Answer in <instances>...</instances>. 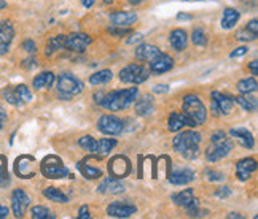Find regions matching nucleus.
Listing matches in <instances>:
<instances>
[{
    "instance_id": "nucleus-28",
    "label": "nucleus",
    "mask_w": 258,
    "mask_h": 219,
    "mask_svg": "<svg viewBox=\"0 0 258 219\" xmlns=\"http://www.w3.org/2000/svg\"><path fill=\"white\" fill-rule=\"evenodd\" d=\"M53 83H54V75L51 72H42L34 78L32 86L35 89H45V87H51Z\"/></svg>"
},
{
    "instance_id": "nucleus-43",
    "label": "nucleus",
    "mask_w": 258,
    "mask_h": 219,
    "mask_svg": "<svg viewBox=\"0 0 258 219\" xmlns=\"http://www.w3.org/2000/svg\"><path fill=\"white\" fill-rule=\"evenodd\" d=\"M107 31L110 32V34H113V35H116V37H121V35L129 34V29L127 27H120V26H112V27H108Z\"/></svg>"
},
{
    "instance_id": "nucleus-11",
    "label": "nucleus",
    "mask_w": 258,
    "mask_h": 219,
    "mask_svg": "<svg viewBox=\"0 0 258 219\" xmlns=\"http://www.w3.org/2000/svg\"><path fill=\"white\" fill-rule=\"evenodd\" d=\"M93 38L89 37L88 34H71V35H66V49H69V51H77V53H82L85 51V49L91 45Z\"/></svg>"
},
{
    "instance_id": "nucleus-3",
    "label": "nucleus",
    "mask_w": 258,
    "mask_h": 219,
    "mask_svg": "<svg viewBox=\"0 0 258 219\" xmlns=\"http://www.w3.org/2000/svg\"><path fill=\"white\" fill-rule=\"evenodd\" d=\"M183 113L191 119L195 127L206 123V118H207L206 106L201 98L195 94L183 97Z\"/></svg>"
},
{
    "instance_id": "nucleus-45",
    "label": "nucleus",
    "mask_w": 258,
    "mask_h": 219,
    "mask_svg": "<svg viewBox=\"0 0 258 219\" xmlns=\"http://www.w3.org/2000/svg\"><path fill=\"white\" fill-rule=\"evenodd\" d=\"M207 180H209V181H223L225 180V175L220 173V172L212 170V172H207Z\"/></svg>"
},
{
    "instance_id": "nucleus-39",
    "label": "nucleus",
    "mask_w": 258,
    "mask_h": 219,
    "mask_svg": "<svg viewBox=\"0 0 258 219\" xmlns=\"http://www.w3.org/2000/svg\"><path fill=\"white\" fill-rule=\"evenodd\" d=\"M191 40H193V43L196 46L204 48L207 45V35H206V32L203 31V29H195L193 34H191Z\"/></svg>"
},
{
    "instance_id": "nucleus-27",
    "label": "nucleus",
    "mask_w": 258,
    "mask_h": 219,
    "mask_svg": "<svg viewBox=\"0 0 258 219\" xmlns=\"http://www.w3.org/2000/svg\"><path fill=\"white\" fill-rule=\"evenodd\" d=\"M78 167V170H80V173L88 178V180H97V178H101L102 176V170L101 168H96V167H91V165H88L86 161H80L77 164Z\"/></svg>"
},
{
    "instance_id": "nucleus-17",
    "label": "nucleus",
    "mask_w": 258,
    "mask_h": 219,
    "mask_svg": "<svg viewBox=\"0 0 258 219\" xmlns=\"http://www.w3.org/2000/svg\"><path fill=\"white\" fill-rule=\"evenodd\" d=\"M124 184L118 180V178H113V176H108L105 180L99 184L97 187V192L101 194H110V195H115V194H121L124 192Z\"/></svg>"
},
{
    "instance_id": "nucleus-51",
    "label": "nucleus",
    "mask_w": 258,
    "mask_h": 219,
    "mask_svg": "<svg viewBox=\"0 0 258 219\" xmlns=\"http://www.w3.org/2000/svg\"><path fill=\"white\" fill-rule=\"evenodd\" d=\"M23 65L26 68H34V67H37V61L35 59H26V61L23 62Z\"/></svg>"
},
{
    "instance_id": "nucleus-56",
    "label": "nucleus",
    "mask_w": 258,
    "mask_h": 219,
    "mask_svg": "<svg viewBox=\"0 0 258 219\" xmlns=\"http://www.w3.org/2000/svg\"><path fill=\"white\" fill-rule=\"evenodd\" d=\"M178 21H183V19H191V15H185V13H178L177 15Z\"/></svg>"
},
{
    "instance_id": "nucleus-24",
    "label": "nucleus",
    "mask_w": 258,
    "mask_h": 219,
    "mask_svg": "<svg viewBox=\"0 0 258 219\" xmlns=\"http://www.w3.org/2000/svg\"><path fill=\"white\" fill-rule=\"evenodd\" d=\"M169 42L175 51H183L188 45V35L185 31H182V29H174L169 35Z\"/></svg>"
},
{
    "instance_id": "nucleus-34",
    "label": "nucleus",
    "mask_w": 258,
    "mask_h": 219,
    "mask_svg": "<svg viewBox=\"0 0 258 219\" xmlns=\"http://www.w3.org/2000/svg\"><path fill=\"white\" fill-rule=\"evenodd\" d=\"M193 198H195V197H193V189H185V191L177 192V194L172 195L174 203L178 205V206H186L188 203H190V202L193 200Z\"/></svg>"
},
{
    "instance_id": "nucleus-7",
    "label": "nucleus",
    "mask_w": 258,
    "mask_h": 219,
    "mask_svg": "<svg viewBox=\"0 0 258 219\" xmlns=\"http://www.w3.org/2000/svg\"><path fill=\"white\" fill-rule=\"evenodd\" d=\"M233 149V142L230 140V138H220V140H214L211 142V146L207 148L206 151V159L207 162H217L220 161V159L226 157L228 154L231 153Z\"/></svg>"
},
{
    "instance_id": "nucleus-53",
    "label": "nucleus",
    "mask_w": 258,
    "mask_h": 219,
    "mask_svg": "<svg viewBox=\"0 0 258 219\" xmlns=\"http://www.w3.org/2000/svg\"><path fill=\"white\" fill-rule=\"evenodd\" d=\"M249 68L252 70V73H253V75H258V61H256V59L249 64Z\"/></svg>"
},
{
    "instance_id": "nucleus-57",
    "label": "nucleus",
    "mask_w": 258,
    "mask_h": 219,
    "mask_svg": "<svg viewBox=\"0 0 258 219\" xmlns=\"http://www.w3.org/2000/svg\"><path fill=\"white\" fill-rule=\"evenodd\" d=\"M5 119H7V115L4 112H0V129L4 127V123H5Z\"/></svg>"
},
{
    "instance_id": "nucleus-25",
    "label": "nucleus",
    "mask_w": 258,
    "mask_h": 219,
    "mask_svg": "<svg viewBox=\"0 0 258 219\" xmlns=\"http://www.w3.org/2000/svg\"><path fill=\"white\" fill-rule=\"evenodd\" d=\"M116 146V140L115 138H102V140H96V146H94V151L93 154L96 156H107L110 154L112 149Z\"/></svg>"
},
{
    "instance_id": "nucleus-40",
    "label": "nucleus",
    "mask_w": 258,
    "mask_h": 219,
    "mask_svg": "<svg viewBox=\"0 0 258 219\" xmlns=\"http://www.w3.org/2000/svg\"><path fill=\"white\" fill-rule=\"evenodd\" d=\"M15 91H16L18 97L23 100V103L32 100V92H31V89H29L26 84H19V86H16V87H15Z\"/></svg>"
},
{
    "instance_id": "nucleus-2",
    "label": "nucleus",
    "mask_w": 258,
    "mask_h": 219,
    "mask_svg": "<svg viewBox=\"0 0 258 219\" xmlns=\"http://www.w3.org/2000/svg\"><path fill=\"white\" fill-rule=\"evenodd\" d=\"M200 143L201 135L195 131H185L178 134L174 138V149L177 153H180L185 159H196L200 156Z\"/></svg>"
},
{
    "instance_id": "nucleus-15",
    "label": "nucleus",
    "mask_w": 258,
    "mask_h": 219,
    "mask_svg": "<svg viewBox=\"0 0 258 219\" xmlns=\"http://www.w3.org/2000/svg\"><path fill=\"white\" fill-rule=\"evenodd\" d=\"M137 211L136 205L127 202H113L107 206V214L112 217H129Z\"/></svg>"
},
{
    "instance_id": "nucleus-46",
    "label": "nucleus",
    "mask_w": 258,
    "mask_h": 219,
    "mask_svg": "<svg viewBox=\"0 0 258 219\" xmlns=\"http://www.w3.org/2000/svg\"><path fill=\"white\" fill-rule=\"evenodd\" d=\"M230 194H231V191H230V187H218L217 191H215V195L218 197V198H226V197H230Z\"/></svg>"
},
{
    "instance_id": "nucleus-52",
    "label": "nucleus",
    "mask_w": 258,
    "mask_h": 219,
    "mask_svg": "<svg viewBox=\"0 0 258 219\" xmlns=\"http://www.w3.org/2000/svg\"><path fill=\"white\" fill-rule=\"evenodd\" d=\"M10 51V45L8 43H4V42H0V56H4Z\"/></svg>"
},
{
    "instance_id": "nucleus-19",
    "label": "nucleus",
    "mask_w": 258,
    "mask_h": 219,
    "mask_svg": "<svg viewBox=\"0 0 258 219\" xmlns=\"http://www.w3.org/2000/svg\"><path fill=\"white\" fill-rule=\"evenodd\" d=\"M195 180V172L191 168H177L169 176V183L175 186H185Z\"/></svg>"
},
{
    "instance_id": "nucleus-22",
    "label": "nucleus",
    "mask_w": 258,
    "mask_h": 219,
    "mask_svg": "<svg viewBox=\"0 0 258 219\" xmlns=\"http://www.w3.org/2000/svg\"><path fill=\"white\" fill-rule=\"evenodd\" d=\"M160 53H161V49L155 45H141L136 48V57L139 61H144V62H150L152 59Z\"/></svg>"
},
{
    "instance_id": "nucleus-14",
    "label": "nucleus",
    "mask_w": 258,
    "mask_h": 219,
    "mask_svg": "<svg viewBox=\"0 0 258 219\" xmlns=\"http://www.w3.org/2000/svg\"><path fill=\"white\" fill-rule=\"evenodd\" d=\"M34 164L35 159L32 156H21L16 159L15 162V172L19 178H34L35 176V170H34Z\"/></svg>"
},
{
    "instance_id": "nucleus-48",
    "label": "nucleus",
    "mask_w": 258,
    "mask_h": 219,
    "mask_svg": "<svg viewBox=\"0 0 258 219\" xmlns=\"http://www.w3.org/2000/svg\"><path fill=\"white\" fill-rule=\"evenodd\" d=\"M247 29H249L252 34L258 35V21H256V19H252V21L247 23Z\"/></svg>"
},
{
    "instance_id": "nucleus-21",
    "label": "nucleus",
    "mask_w": 258,
    "mask_h": 219,
    "mask_svg": "<svg viewBox=\"0 0 258 219\" xmlns=\"http://www.w3.org/2000/svg\"><path fill=\"white\" fill-rule=\"evenodd\" d=\"M231 137L237 138V142H239L244 148L247 149H250L253 148V135L250 134L249 129H245V127H233L231 131H230Z\"/></svg>"
},
{
    "instance_id": "nucleus-12",
    "label": "nucleus",
    "mask_w": 258,
    "mask_h": 219,
    "mask_svg": "<svg viewBox=\"0 0 258 219\" xmlns=\"http://www.w3.org/2000/svg\"><path fill=\"white\" fill-rule=\"evenodd\" d=\"M148 64V70H150L152 73H156V75H161V73H166V72H169L171 68L174 67V59L169 56V54H166V53H160V54H156L150 62H147Z\"/></svg>"
},
{
    "instance_id": "nucleus-49",
    "label": "nucleus",
    "mask_w": 258,
    "mask_h": 219,
    "mask_svg": "<svg viewBox=\"0 0 258 219\" xmlns=\"http://www.w3.org/2000/svg\"><path fill=\"white\" fill-rule=\"evenodd\" d=\"M89 216H91V214H89V208L86 205L80 206V210H78V217H80V219H88Z\"/></svg>"
},
{
    "instance_id": "nucleus-44",
    "label": "nucleus",
    "mask_w": 258,
    "mask_h": 219,
    "mask_svg": "<svg viewBox=\"0 0 258 219\" xmlns=\"http://www.w3.org/2000/svg\"><path fill=\"white\" fill-rule=\"evenodd\" d=\"M23 49H26L29 54H34L37 51V45L34 43V40H24V42H23Z\"/></svg>"
},
{
    "instance_id": "nucleus-61",
    "label": "nucleus",
    "mask_w": 258,
    "mask_h": 219,
    "mask_svg": "<svg viewBox=\"0 0 258 219\" xmlns=\"http://www.w3.org/2000/svg\"><path fill=\"white\" fill-rule=\"evenodd\" d=\"M5 7H7V2H4V0H0V10L5 8Z\"/></svg>"
},
{
    "instance_id": "nucleus-60",
    "label": "nucleus",
    "mask_w": 258,
    "mask_h": 219,
    "mask_svg": "<svg viewBox=\"0 0 258 219\" xmlns=\"http://www.w3.org/2000/svg\"><path fill=\"white\" fill-rule=\"evenodd\" d=\"M228 217H242V216H241V214H237V213H231Z\"/></svg>"
},
{
    "instance_id": "nucleus-10",
    "label": "nucleus",
    "mask_w": 258,
    "mask_h": 219,
    "mask_svg": "<svg viewBox=\"0 0 258 219\" xmlns=\"http://www.w3.org/2000/svg\"><path fill=\"white\" fill-rule=\"evenodd\" d=\"M129 172H131V162H129L126 156H115L110 159V162H108V173L113 178L121 180V178H126L129 175Z\"/></svg>"
},
{
    "instance_id": "nucleus-4",
    "label": "nucleus",
    "mask_w": 258,
    "mask_h": 219,
    "mask_svg": "<svg viewBox=\"0 0 258 219\" xmlns=\"http://www.w3.org/2000/svg\"><path fill=\"white\" fill-rule=\"evenodd\" d=\"M40 172L45 178H49V180H61V178H72L71 173H69L67 167L62 164V161L57 156L51 154L46 156L42 164H40Z\"/></svg>"
},
{
    "instance_id": "nucleus-23",
    "label": "nucleus",
    "mask_w": 258,
    "mask_h": 219,
    "mask_svg": "<svg viewBox=\"0 0 258 219\" xmlns=\"http://www.w3.org/2000/svg\"><path fill=\"white\" fill-rule=\"evenodd\" d=\"M137 100V98H136ZM155 110V102H153V97L152 95H142L139 100L136 102V113L139 116H148L152 115Z\"/></svg>"
},
{
    "instance_id": "nucleus-33",
    "label": "nucleus",
    "mask_w": 258,
    "mask_h": 219,
    "mask_svg": "<svg viewBox=\"0 0 258 219\" xmlns=\"http://www.w3.org/2000/svg\"><path fill=\"white\" fill-rule=\"evenodd\" d=\"M256 89H258V83L255 78H245L237 83V91L241 94H252Z\"/></svg>"
},
{
    "instance_id": "nucleus-1",
    "label": "nucleus",
    "mask_w": 258,
    "mask_h": 219,
    "mask_svg": "<svg viewBox=\"0 0 258 219\" xmlns=\"http://www.w3.org/2000/svg\"><path fill=\"white\" fill-rule=\"evenodd\" d=\"M139 95L137 87H129L123 89V91H112V92H102L99 91L94 94V102L101 105L102 108L108 110V112H120V110H126L131 106Z\"/></svg>"
},
{
    "instance_id": "nucleus-42",
    "label": "nucleus",
    "mask_w": 258,
    "mask_h": 219,
    "mask_svg": "<svg viewBox=\"0 0 258 219\" xmlns=\"http://www.w3.org/2000/svg\"><path fill=\"white\" fill-rule=\"evenodd\" d=\"M236 38L237 40H242V42H253V40H256V35L252 34L249 29H241V31H237L236 34Z\"/></svg>"
},
{
    "instance_id": "nucleus-36",
    "label": "nucleus",
    "mask_w": 258,
    "mask_h": 219,
    "mask_svg": "<svg viewBox=\"0 0 258 219\" xmlns=\"http://www.w3.org/2000/svg\"><path fill=\"white\" fill-rule=\"evenodd\" d=\"M7 159L0 156V187H8L10 186V173L7 168Z\"/></svg>"
},
{
    "instance_id": "nucleus-20",
    "label": "nucleus",
    "mask_w": 258,
    "mask_h": 219,
    "mask_svg": "<svg viewBox=\"0 0 258 219\" xmlns=\"http://www.w3.org/2000/svg\"><path fill=\"white\" fill-rule=\"evenodd\" d=\"M110 21L113 26L129 27L137 21V15L134 12H115L110 15Z\"/></svg>"
},
{
    "instance_id": "nucleus-18",
    "label": "nucleus",
    "mask_w": 258,
    "mask_h": 219,
    "mask_svg": "<svg viewBox=\"0 0 258 219\" xmlns=\"http://www.w3.org/2000/svg\"><path fill=\"white\" fill-rule=\"evenodd\" d=\"M188 126V127H195L193 121L190 118H188L185 113H171L169 119H167V129H169L171 132H178L182 131V129Z\"/></svg>"
},
{
    "instance_id": "nucleus-5",
    "label": "nucleus",
    "mask_w": 258,
    "mask_h": 219,
    "mask_svg": "<svg viewBox=\"0 0 258 219\" xmlns=\"http://www.w3.org/2000/svg\"><path fill=\"white\" fill-rule=\"evenodd\" d=\"M83 91V83L71 73H62L57 78V92L61 98H71Z\"/></svg>"
},
{
    "instance_id": "nucleus-41",
    "label": "nucleus",
    "mask_w": 258,
    "mask_h": 219,
    "mask_svg": "<svg viewBox=\"0 0 258 219\" xmlns=\"http://www.w3.org/2000/svg\"><path fill=\"white\" fill-rule=\"evenodd\" d=\"M78 145H80L85 149V151L93 153L94 146H96V138H93L91 135H85V137L80 138V140H78Z\"/></svg>"
},
{
    "instance_id": "nucleus-54",
    "label": "nucleus",
    "mask_w": 258,
    "mask_h": 219,
    "mask_svg": "<svg viewBox=\"0 0 258 219\" xmlns=\"http://www.w3.org/2000/svg\"><path fill=\"white\" fill-rule=\"evenodd\" d=\"M155 92H167L169 89H167V86L166 84H158V86H155V89H153Z\"/></svg>"
},
{
    "instance_id": "nucleus-9",
    "label": "nucleus",
    "mask_w": 258,
    "mask_h": 219,
    "mask_svg": "<svg viewBox=\"0 0 258 219\" xmlns=\"http://www.w3.org/2000/svg\"><path fill=\"white\" fill-rule=\"evenodd\" d=\"M211 110L214 115H228L233 110L234 98L230 95H225L218 91H214L211 94Z\"/></svg>"
},
{
    "instance_id": "nucleus-47",
    "label": "nucleus",
    "mask_w": 258,
    "mask_h": 219,
    "mask_svg": "<svg viewBox=\"0 0 258 219\" xmlns=\"http://www.w3.org/2000/svg\"><path fill=\"white\" fill-rule=\"evenodd\" d=\"M247 51H249V49H247L245 46H239V48H236L234 51L230 54V57H231V59H236V57H242L244 54H247Z\"/></svg>"
},
{
    "instance_id": "nucleus-8",
    "label": "nucleus",
    "mask_w": 258,
    "mask_h": 219,
    "mask_svg": "<svg viewBox=\"0 0 258 219\" xmlns=\"http://www.w3.org/2000/svg\"><path fill=\"white\" fill-rule=\"evenodd\" d=\"M97 129L105 135H120L124 131V123L115 115H104L99 118Z\"/></svg>"
},
{
    "instance_id": "nucleus-63",
    "label": "nucleus",
    "mask_w": 258,
    "mask_h": 219,
    "mask_svg": "<svg viewBox=\"0 0 258 219\" xmlns=\"http://www.w3.org/2000/svg\"><path fill=\"white\" fill-rule=\"evenodd\" d=\"M185 2H191V0H185Z\"/></svg>"
},
{
    "instance_id": "nucleus-59",
    "label": "nucleus",
    "mask_w": 258,
    "mask_h": 219,
    "mask_svg": "<svg viewBox=\"0 0 258 219\" xmlns=\"http://www.w3.org/2000/svg\"><path fill=\"white\" fill-rule=\"evenodd\" d=\"M129 2H131L133 5H141V4H142V0H129Z\"/></svg>"
},
{
    "instance_id": "nucleus-16",
    "label": "nucleus",
    "mask_w": 258,
    "mask_h": 219,
    "mask_svg": "<svg viewBox=\"0 0 258 219\" xmlns=\"http://www.w3.org/2000/svg\"><path fill=\"white\" fill-rule=\"evenodd\" d=\"M256 170V161L253 157H244L236 164V175L239 181H247Z\"/></svg>"
},
{
    "instance_id": "nucleus-32",
    "label": "nucleus",
    "mask_w": 258,
    "mask_h": 219,
    "mask_svg": "<svg viewBox=\"0 0 258 219\" xmlns=\"http://www.w3.org/2000/svg\"><path fill=\"white\" fill-rule=\"evenodd\" d=\"M234 100L239 103L244 110H247V112H256V97L250 95V94H241L237 98H234Z\"/></svg>"
},
{
    "instance_id": "nucleus-58",
    "label": "nucleus",
    "mask_w": 258,
    "mask_h": 219,
    "mask_svg": "<svg viewBox=\"0 0 258 219\" xmlns=\"http://www.w3.org/2000/svg\"><path fill=\"white\" fill-rule=\"evenodd\" d=\"M82 4L85 5V8H89V7H93L94 0H82Z\"/></svg>"
},
{
    "instance_id": "nucleus-13",
    "label": "nucleus",
    "mask_w": 258,
    "mask_h": 219,
    "mask_svg": "<svg viewBox=\"0 0 258 219\" xmlns=\"http://www.w3.org/2000/svg\"><path fill=\"white\" fill-rule=\"evenodd\" d=\"M29 203H31V198L23 191V189H15L12 194V210L16 217H23L26 214V210Z\"/></svg>"
},
{
    "instance_id": "nucleus-55",
    "label": "nucleus",
    "mask_w": 258,
    "mask_h": 219,
    "mask_svg": "<svg viewBox=\"0 0 258 219\" xmlns=\"http://www.w3.org/2000/svg\"><path fill=\"white\" fill-rule=\"evenodd\" d=\"M8 216V208L4 206V205H0V219H4Z\"/></svg>"
},
{
    "instance_id": "nucleus-37",
    "label": "nucleus",
    "mask_w": 258,
    "mask_h": 219,
    "mask_svg": "<svg viewBox=\"0 0 258 219\" xmlns=\"http://www.w3.org/2000/svg\"><path fill=\"white\" fill-rule=\"evenodd\" d=\"M31 216H32V219H46V217L53 219L54 217V214H51V211H49L46 206H40V205H37V206L32 208Z\"/></svg>"
},
{
    "instance_id": "nucleus-30",
    "label": "nucleus",
    "mask_w": 258,
    "mask_h": 219,
    "mask_svg": "<svg viewBox=\"0 0 258 219\" xmlns=\"http://www.w3.org/2000/svg\"><path fill=\"white\" fill-rule=\"evenodd\" d=\"M15 38V29L10 21H0V42L12 43Z\"/></svg>"
},
{
    "instance_id": "nucleus-31",
    "label": "nucleus",
    "mask_w": 258,
    "mask_h": 219,
    "mask_svg": "<svg viewBox=\"0 0 258 219\" xmlns=\"http://www.w3.org/2000/svg\"><path fill=\"white\" fill-rule=\"evenodd\" d=\"M43 195L48 198V200L56 202V203H67L69 202V197L62 191H59L57 187H46L43 191Z\"/></svg>"
},
{
    "instance_id": "nucleus-35",
    "label": "nucleus",
    "mask_w": 258,
    "mask_h": 219,
    "mask_svg": "<svg viewBox=\"0 0 258 219\" xmlns=\"http://www.w3.org/2000/svg\"><path fill=\"white\" fill-rule=\"evenodd\" d=\"M112 72L110 70H101V72H96L89 76V83L97 86V84H107L108 81L112 79Z\"/></svg>"
},
{
    "instance_id": "nucleus-50",
    "label": "nucleus",
    "mask_w": 258,
    "mask_h": 219,
    "mask_svg": "<svg viewBox=\"0 0 258 219\" xmlns=\"http://www.w3.org/2000/svg\"><path fill=\"white\" fill-rule=\"evenodd\" d=\"M144 40V35L142 34H134L131 38H127V43L129 45H134V43H141Z\"/></svg>"
},
{
    "instance_id": "nucleus-26",
    "label": "nucleus",
    "mask_w": 258,
    "mask_h": 219,
    "mask_svg": "<svg viewBox=\"0 0 258 219\" xmlns=\"http://www.w3.org/2000/svg\"><path fill=\"white\" fill-rule=\"evenodd\" d=\"M239 18H241V15H239L237 10H234V8H225L223 18H222V27L226 29V31H228V29H233L237 24V21H239Z\"/></svg>"
},
{
    "instance_id": "nucleus-29",
    "label": "nucleus",
    "mask_w": 258,
    "mask_h": 219,
    "mask_svg": "<svg viewBox=\"0 0 258 219\" xmlns=\"http://www.w3.org/2000/svg\"><path fill=\"white\" fill-rule=\"evenodd\" d=\"M66 43V35H56L53 38L48 40V45H46V49H45V54L46 56H51L53 53L56 51H61V49H66L64 46Z\"/></svg>"
},
{
    "instance_id": "nucleus-6",
    "label": "nucleus",
    "mask_w": 258,
    "mask_h": 219,
    "mask_svg": "<svg viewBox=\"0 0 258 219\" xmlns=\"http://www.w3.org/2000/svg\"><path fill=\"white\" fill-rule=\"evenodd\" d=\"M150 76V70L141 64H131L120 72V79L127 84H141Z\"/></svg>"
},
{
    "instance_id": "nucleus-38",
    "label": "nucleus",
    "mask_w": 258,
    "mask_h": 219,
    "mask_svg": "<svg viewBox=\"0 0 258 219\" xmlns=\"http://www.w3.org/2000/svg\"><path fill=\"white\" fill-rule=\"evenodd\" d=\"M4 95H5V100L8 103H12L15 106H21L23 105V100L18 97L16 91H15V87H7L5 91H4Z\"/></svg>"
},
{
    "instance_id": "nucleus-62",
    "label": "nucleus",
    "mask_w": 258,
    "mask_h": 219,
    "mask_svg": "<svg viewBox=\"0 0 258 219\" xmlns=\"http://www.w3.org/2000/svg\"><path fill=\"white\" fill-rule=\"evenodd\" d=\"M104 2H105V4H112V2H113V0H104Z\"/></svg>"
}]
</instances>
